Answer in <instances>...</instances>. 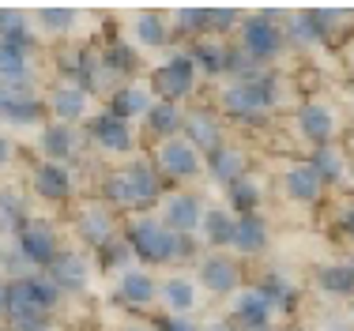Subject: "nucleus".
I'll use <instances>...</instances> for the list:
<instances>
[{"mask_svg":"<svg viewBox=\"0 0 354 331\" xmlns=\"http://www.w3.org/2000/svg\"><path fill=\"white\" fill-rule=\"evenodd\" d=\"M272 106H275V75H268V72H260L257 79L230 83L223 91V109L230 117H241V121H257Z\"/></svg>","mask_w":354,"mask_h":331,"instance_id":"obj_1","label":"nucleus"},{"mask_svg":"<svg viewBox=\"0 0 354 331\" xmlns=\"http://www.w3.org/2000/svg\"><path fill=\"white\" fill-rule=\"evenodd\" d=\"M124 241H129L132 256L147 260V264H170L174 260V234L155 218H136L124 234Z\"/></svg>","mask_w":354,"mask_h":331,"instance_id":"obj_2","label":"nucleus"},{"mask_svg":"<svg viewBox=\"0 0 354 331\" xmlns=\"http://www.w3.org/2000/svg\"><path fill=\"white\" fill-rule=\"evenodd\" d=\"M286 46L283 38V27L275 23L272 12H260V15H249L245 23H241V53H249L252 61H272L275 53Z\"/></svg>","mask_w":354,"mask_h":331,"instance_id":"obj_3","label":"nucleus"},{"mask_svg":"<svg viewBox=\"0 0 354 331\" xmlns=\"http://www.w3.org/2000/svg\"><path fill=\"white\" fill-rule=\"evenodd\" d=\"M151 83L158 91V102H174L177 106V102L189 98L192 87H196V64H192L189 53H174L162 68L151 72Z\"/></svg>","mask_w":354,"mask_h":331,"instance_id":"obj_4","label":"nucleus"},{"mask_svg":"<svg viewBox=\"0 0 354 331\" xmlns=\"http://www.w3.org/2000/svg\"><path fill=\"white\" fill-rule=\"evenodd\" d=\"M15 237H19V252L27 256L30 267H41V271H46V267L57 260V252H61L57 230H53L49 223H41V218H27V223H23V230L15 234Z\"/></svg>","mask_w":354,"mask_h":331,"instance_id":"obj_5","label":"nucleus"},{"mask_svg":"<svg viewBox=\"0 0 354 331\" xmlns=\"http://www.w3.org/2000/svg\"><path fill=\"white\" fill-rule=\"evenodd\" d=\"M155 169H162V173H170V177H192V173H200V151L192 147L185 135H174V140H162V147H158V155H155Z\"/></svg>","mask_w":354,"mask_h":331,"instance_id":"obj_6","label":"nucleus"},{"mask_svg":"<svg viewBox=\"0 0 354 331\" xmlns=\"http://www.w3.org/2000/svg\"><path fill=\"white\" fill-rule=\"evenodd\" d=\"M87 260L83 256H75V252H57V260L46 267V278L61 290V298L64 294H80V290H87Z\"/></svg>","mask_w":354,"mask_h":331,"instance_id":"obj_7","label":"nucleus"},{"mask_svg":"<svg viewBox=\"0 0 354 331\" xmlns=\"http://www.w3.org/2000/svg\"><path fill=\"white\" fill-rule=\"evenodd\" d=\"M87 135H91V140H95L102 151H109V155H121V151H132V132H129V121H121V117H113V113H98V117H91Z\"/></svg>","mask_w":354,"mask_h":331,"instance_id":"obj_8","label":"nucleus"},{"mask_svg":"<svg viewBox=\"0 0 354 331\" xmlns=\"http://www.w3.org/2000/svg\"><path fill=\"white\" fill-rule=\"evenodd\" d=\"M200 223H204V207L192 192H181V196H170L166 200V215H162V226L170 234H196Z\"/></svg>","mask_w":354,"mask_h":331,"instance_id":"obj_9","label":"nucleus"},{"mask_svg":"<svg viewBox=\"0 0 354 331\" xmlns=\"http://www.w3.org/2000/svg\"><path fill=\"white\" fill-rule=\"evenodd\" d=\"M181 132H185V140L192 143L196 151H218L223 147V132H218V121L212 117V109H192V113H185L181 117Z\"/></svg>","mask_w":354,"mask_h":331,"instance_id":"obj_10","label":"nucleus"},{"mask_svg":"<svg viewBox=\"0 0 354 331\" xmlns=\"http://www.w3.org/2000/svg\"><path fill=\"white\" fill-rule=\"evenodd\" d=\"M30 181H35V196H41L46 203H64L72 196V173L64 162H41Z\"/></svg>","mask_w":354,"mask_h":331,"instance_id":"obj_11","label":"nucleus"},{"mask_svg":"<svg viewBox=\"0 0 354 331\" xmlns=\"http://www.w3.org/2000/svg\"><path fill=\"white\" fill-rule=\"evenodd\" d=\"M75 230H80V237L91 245V249H106V245L117 237L113 215H109L106 207H87V211H80V218H75Z\"/></svg>","mask_w":354,"mask_h":331,"instance_id":"obj_12","label":"nucleus"},{"mask_svg":"<svg viewBox=\"0 0 354 331\" xmlns=\"http://www.w3.org/2000/svg\"><path fill=\"white\" fill-rule=\"evenodd\" d=\"M298 132L306 135L309 143H317V147H328V140H332V132H335L332 109H324L320 102L301 106V109H298Z\"/></svg>","mask_w":354,"mask_h":331,"instance_id":"obj_13","label":"nucleus"},{"mask_svg":"<svg viewBox=\"0 0 354 331\" xmlns=\"http://www.w3.org/2000/svg\"><path fill=\"white\" fill-rule=\"evenodd\" d=\"M200 283L212 294H234L241 283V271L230 256H207L204 264H200Z\"/></svg>","mask_w":354,"mask_h":331,"instance_id":"obj_14","label":"nucleus"},{"mask_svg":"<svg viewBox=\"0 0 354 331\" xmlns=\"http://www.w3.org/2000/svg\"><path fill=\"white\" fill-rule=\"evenodd\" d=\"M147 109H151V91L140 87V83H121V87L109 95L106 113L121 117V121H132V117H143Z\"/></svg>","mask_w":354,"mask_h":331,"instance_id":"obj_15","label":"nucleus"},{"mask_svg":"<svg viewBox=\"0 0 354 331\" xmlns=\"http://www.w3.org/2000/svg\"><path fill=\"white\" fill-rule=\"evenodd\" d=\"M124 177H129V189H132V200H136V211L151 207V203L158 200V192H162V185H158V169L151 162H132L124 169Z\"/></svg>","mask_w":354,"mask_h":331,"instance_id":"obj_16","label":"nucleus"},{"mask_svg":"<svg viewBox=\"0 0 354 331\" xmlns=\"http://www.w3.org/2000/svg\"><path fill=\"white\" fill-rule=\"evenodd\" d=\"M87 102H91L87 91H80L75 83H61V87L53 91V98H49V109H53L57 124H72L87 113Z\"/></svg>","mask_w":354,"mask_h":331,"instance_id":"obj_17","label":"nucleus"},{"mask_svg":"<svg viewBox=\"0 0 354 331\" xmlns=\"http://www.w3.org/2000/svg\"><path fill=\"white\" fill-rule=\"evenodd\" d=\"M117 298L124 305H132V309H143V305H151L158 298V283L147 271H124L121 283H117Z\"/></svg>","mask_w":354,"mask_h":331,"instance_id":"obj_18","label":"nucleus"},{"mask_svg":"<svg viewBox=\"0 0 354 331\" xmlns=\"http://www.w3.org/2000/svg\"><path fill=\"white\" fill-rule=\"evenodd\" d=\"M0 83L15 95H30V57L8 49L4 41H0Z\"/></svg>","mask_w":354,"mask_h":331,"instance_id":"obj_19","label":"nucleus"},{"mask_svg":"<svg viewBox=\"0 0 354 331\" xmlns=\"http://www.w3.org/2000/svg\"><path fill=\"white\" fill-rule=\"evenodd\" d=\"M143 129L155 140H174L181 132V109L174 102H151V109L143 113Z\"/></svg>","mask_w":354,"mask_h":331,"instance_id":"obj_20","label":"nucleus"},{"mask_svg":"<svg viewBox=\"0 0 354 331\" xmlns=\"http://www.w3.org/2000/svg\"><path fill=\"white\" fill-rule=\"evenodd\" d=\"M268 320H272V305L260 298L257 290H245L238 301H234V324L238 328L260 331V328H268Z\"/></svg>","mask_w":354,"mask_h":331,"instance_id":"obj_21","label":"nucleus"},{"mask_svg":"<svg viewBox=\"0 0 354 331\" xmlns=\"http://www.w3.org/2000/svg\"><path fill=\"white\" fill-rule=\"evenodd\" d=\"M283 185H286V196L290 200H298V203H317L320 200V177H317V169L313 166H290L286 169V177H283Z\"/></svg>","mask_w":354,"mask_h":331,"instance_id":"obj_22","label":"nucleus"},{"mask_svg":"<svg viewBox=\"0 0 354 331\" xmlns=\"http://www.w3.org/2000/svg\"><path fill=\"white\" fill-rule=\"evenodd\" d=\"M207 169H212V177L218 185H226L230 189L234 181H241L245 177V155L241 151H234V147H218L207 155Z\"/></svg>","mask_w":354,"mask_h":331,"instance_id":"obj_23","label":"nucleus"},{"mask_svg":"<svg viewBox=\"0 0 354 331\" xmlns=\"http://www.w3.org/2000/svg\"><path fill=\"white\" fill-rule=\"evenodd\" d=\"M230 245L238 252H260L268 245V226L260 223L257 215H241V218H234V237H230Z\"/></svg>","mask_w":354,"mask_h":331,"instance_id":"obj_24","label":"nucleus"},{"mask_svg":"<svg viewBox=\"0 0 354 331\" xmlns=\"http://www.w3.org/2000/svg\"><path fill=\"white\" fill-rule=\"evenodd\" d=\"M192 64H196V75H223L226 72V46L218 41H196L189 49Z\"/></svg>","mask_w":354,"mask_h":331,"instance_id":"obj_25","label":"nucleus"},{"mask_svg":"<svg viewBox=\"0 0 354 331\" xmlns=\"http://www.w3.org/2000/svg\"><path fill=\"white\" fill-rule=\"evenodd\" d=\"M27 223V200L15 189H0V234H19Z\"/></svg>","mask_w":354,"mask_h":331,"instance_id":"obj_26","label":"nucleus"},{"mask_svg":"<svg viewBox=\"0 0 354 331\" xmlns=\"http://www.w3.org/2000/svg\"><path fill=\"white\" fill-rule=\"evenodd\" d=\"M41 151L49 155V162H64L75 151V132L68 124H49V129H41Z\"/></svg>","mask_w":354,"mask_h":331,"instance_id":"obj_27","label":"nucleus"},{"mask_svg":"<svg viewBox=\"0 0 354 331\" xmlns=\"http://www.w3.org/2000/svg\"><path fill=\"white\" fill-rule=\"evenodd\" d=\"M162 298H166V305H170L177 316H185V312L196 305V283L185 278V275H174V278L162 283Z\"/></svg>","mask_w":354,"mask_h":331,"instance_id":"obj_28","label":"nucleus"},{"mask_svg":"<svg viewBox=\"0 0 354 331\" xmlns=\"http://www.w3.org/2000/svg\"><path fill=\"white\" fill-rule=\"evenodd\" d=\"M136 41L147 49H162L170 41V30H166V19L158 12H143L136 15Z\"/></svg>","mask_w":354,"mask_h":331,"instance_id":"obj_29","label":"nucleus"},{"mask_svg":"<svg viewBox=\"0 0 354 331\" xmlns=\"http://www.w3.org/2000/svg\"><path fill=\"white\" fill-rule=\"evenodd\" d=\"M283 38L294 41V46H313V41H324V38H320V27H317L313 12H294V15H286Z\"/></svg>","mask_w":354,"mask_h":331,"instance_id":"obj_30","label":"nucleus"},{"mask_svg":"<svg viewBox=\"0 0 354 331\" xmlns=\"http://www.w3.org/2000/svg\"><path fill=\"white\" fill-rule=\"evenodd\" d=\"M102 64H106V72L113 75V79H121V75H132L136 72V64H140V57H136V49L132 46H124V41H113V46L102 53Z\"/></svg>","mask_w":354,"mask_h":331,"instance_id":"obj_31","label":"nucleus"},{"mask_svg":"<svg viewBox=\"0 0 354 331\" xmlns=\"http://www.w3.org/2000/svg\"><path fill=\"white\" fill-rule=\"evenodd\" d=\"M257 294L272 305V312L275 309H290V305H294V286L286 283L283 275H264V278H260V286H257Z\"/></svg>","mask_w":354,"mask_h":331,"instance_id":"obj_32","label":"nucleus"},{"mask_svg":"<svg viewBox=\"0 0 354 331\" xmlns=\"http://www.w3.org/2000/svg\"><path fill=\"white\" fill-rule=\"evenodd\" d=\"M204 237H207V245H215V249H223V245H230V237H234V218L226 215V211H204Z\"/></svg>","mask_w":354,"mask_h":331,"instance_id":"obj_33","label":"nucleus"},{"mask_svg":"<svg viewBox=\"0 0 354 331\" xmlns=\"http://www.w3.org/2000/svg\"><path fill=\"white\" fill-rule=\"evenodd\" d=\"M320 290L339 294V298L354 294V267L351 264H328V267H320Z\"/></svg>","mask_w":354,"mask_h":331,"instance_id":"obj_34","label":"nucleus"},{"mask_svg":"<svg viewBox=\"0 0 354 331\" xmlns=\"http://www.w3.org/2000/svg\"><path fill=\"white\" fill-rule=\"evenodd\" d=\"M226 196H230V207H234V211L252 215V211L260 207V185L249 181V177H241V181H234L230 189H226Z\"/></svg>","mask_w":354,"mask_h":331,"instance_id":"obj_35","label":"nucleus"},{"mask_svg":"<svg viewBox=\"0 0 354 331\" xmlns=\"http://www.w3.org/2000/svg\"><path fill=\"white\" fill-rule=\"evenodd\" d=\"M4 121H12V124H38L41 121V102L35 95H15L12 98V106L4 109Z\"/></svg>","mask_w":354,"mask_h":331,"instance_id":"obj_36","label":"nucleus"},{"mask_svg":"<svg viewBox=\"0 0 354 331\" xmlns=\"http://www.w3.org/2000/svg\"><path fill=\"white\" fill-rule=\"evenodd\" d=\"M102 196L121 211H136V200H132V189H129V177L124 173H109L102 181Z\"/></svg>","mask_w":354,"mask_h":331,"instance_id":"obj_37","label":"nucleus"},{"mask_svg":"<svg viewBox=\"0 0 354 331\" xmlns=\"http://www.w3.org/2000/svg\"><path fill=\"white\" fill-rule=\"evenodd\" d=\"M174 23L181 34H204L212 30V8H181L174 15Z\"/></svg>","mask_w":354,"mask_h":331,"instance_id":"obj_38","label":"nucleus"},{"mask_svg":"<svg viewBox=\"0 0 354 331\" xmlns=\"http://www.w3.org/2000/svg\"><path fill=\"white\" fill-rule=\"evenodd\" d=\"M226 72L238 75V83H241V79H257L260 64L249 53H241V46H226Z\"/></svg>","mask_w":354,"mask_h":331,"instance_id":"obj_39","label":"nucleus"},{"mask_svg":"<svg viewBox=\"0 0 354 331\" xmlns=\"http://www.w3.org/2000/svg\"><path fill=\"white\" fill-rule=\"evenodd\" d=\"M27 290H30V298H35V305L41 312H49L57 301H61V290H57L46 275H27Z\"/></svg>","mask_w":354,"mask_h":331,"instance_id":"obj_40","label":"nucleus"},{"mask_svg":"<svg viewBox=\"0 0 354 331\" xmlns=\"http://www.w3.org/2000/svg\"><path fill=\"white\" fill-rule=\"evenodd\" d=\"M317 169V177L320 181H339L343 177V158L335 155L332 147H317V155H313V162H309Z\"/></svg>","mask_w":354,"mask_h":331,"instance_id":"obj_41","label":"nucleus"},{"mask_svg":"<svg viewBox=\"0 0 354 331\" xmlns=\"http://www.w3.org/2000/svg\"><path fill=\"white\" fill-rule=\"evenodd\" d=\"M38 23L46 30H53V34H64V30L75 27V12H72V8H41Z\"/></svg>","mask_w":354,"mask_h":331,"instance_id":"obj_42","label":"nucleus"},{"mask_svg":"<svg viewBox=\"0 0 354 331\" xmlns=\"http://www.w3.org/2000/svg\"><path fill=\"white\" fill-rule=\"evenodd\" d=\"M102 252V267L106 271H117V267H124L132 260V249H129V241H121V237H113V241L106 245V249H98Z\"/></svg>","mask_w":354,"mask_h":331,"instance_id":"obj_43","label":"nucleus"},{"mask_svg":"<svg viewBox=\"0 0 354 331\" xmlns=\"http://www.w3.org/2000/svg\"><path fill=\"white\" fill-rule=\"evenodd\" d=\"M0 267H4L8 283H15V278H27V275H30V264H27V256H23L19 249H15V252H0Z\"/></svg>","mask_w":354,"mask_h":331,"instance_id":"obj_44","label":"nucleus"},{"mask_svg":"<svg viewBox=\"0 0 354 331\" xmlns=\"http://www.w3.org/2000/svg\"><path fill=\"white\" fill-rule=\"evenodd\" d=\"M196 256V234H174V260Z\"/></svg>","mask_w":354,"mask_h":331,"instance_id":"obj_45","label":"nucleus"},{"mask_svg":"<svg viewBox=\"0 0 354 331\" xmlns=\"http://www.w3.org/2000/svg\"><path fill=\"white\" fill-rule=\"evenodd\" d=\"M12 328H15V331H53V316H49V312H38V316L15 320Z\"/></svg>","mask_w":354,"mask_h":331,"instance_id":"obj_46","label":"nucleus"},{"mask_svg":"<svg viewBox=\"0 0 354 331\" xmlns=\"http://www.w3.org/2000/svg\"><path fill=\"white\" fill-rule=\"evenodd\" d=\"M238 27V12L234 8H212V30H230Z\"/></svg>","mask_w":354,"mask_h":331,"instance_id":"obj_47","label":"nucleus"},{"mask_svg":"<svg viewBox=\"0 0 354 331\" xmlns=\"http://www.w3.org/2000/svg\"><path fill=\"white\" fill-rule=\"evenodd\" d=\"M158 331H196V324H192L189 316H166L162 324H158Z\"/></svg>","mask_w":354,"mask_h":331,"instance_id":"obj_48","label":"nucleus"},{"mask_svg":"<svg viewBox=\"0 0 354 331\" xmlns=\"http://www.w3.org/2000/svg\"><path fill=\"white\" fill-rule=\"evenodd\" d=\"M204 331H241V328L234 324V320H212V324H207Z\"/></svg>","mask_w":354,"mask_h":331,"instance_id":"obj_49","label":"nucleus"},{"mask_svg":"<svg viewBox=\"0 0 354 331\" xmlns=\"http://www.w3.org/2000/svg\"><path fill=\"white\" fill-rule=\"evenodd\" d=\"M12 98H15V91L0 83V117H4V109H8V106H12Z\"/></svg>","mask_w":354,"mask_h":331,"instance_id":"obj_50","label":"nucleus"},{"mask_svg":"<svg viewBox=\"0 0 354 331\" xmlns=\"http://www.w3.org/2000/svg\"><path fill=\"white\" fill-rule=\"evenodd\" d=\"M339 226H343V230H347V234L354 237V203H351V207H347V211H343V218H339Z\"/></svg>","mask_w":354,"mask_h":331,"instance_id":"obj_51","label":"nucleus"},{"mask_svg":"<svg viewBox=\"0 0 354 331\" xmlns=\"http://www.w3.org/2000/svg\"><path fill=\"white\" fill-rule=\"evenodd\" d=\"M8 158H12V140H8L4 132H0V166H4Z\"/></svg>","mask_w":354,"mask_h":331,"instance_id":"obj_52","label":"nucleus"},{"mask_svg":"<svg viewBox=\"0 0 354 331\" xmlns=\"http://www.w3.org/2000/svg\"><path fill=\"white\" fill-rule=\"evenodd\" d=\"M0 316H8V278H0Z\"/></svg>","mask_w":354,"mask_h":331,"instance_id":"obj_53","label":"nucleus"},{"mask_svg":"<svg viewBox=\"0 0 354 331\" xmlns=\"http://www.w3.org/2000/svg\"><path fill=\"white\" fill-rule=\"evenodd\" d=\"M124 331H147V328H124Z\"/></svg>","mask_w":354,"mask_h":331,"instance_id":"obj_54","label":"nucleus"},{"mask_svg":"<svg viewBox=\"0 0 354 331\" xmlns=\"http://www.w3.org/2000/svg\"><path fill=\"white\" fill-rule=\"evenodd\" d=\"M260 331H272V328H260Z\"/></svg>","mask_w":354,"mask_h":331,"instance_id":"obj_55","label":"nucleus"},{"mask_svg":"<svg viewBox=\"0 0 354 331\" xmlns=\"http://www.w3.org/2000/svg\"><path fill=\"white\" fill-rule=\"evenodd\" d=\"M351 267H354V264H351Z\"/></svg>","mask_w":354,"mask_h":331,"instance_id":"obj_56","label":"nucleus"}]
</instances>
